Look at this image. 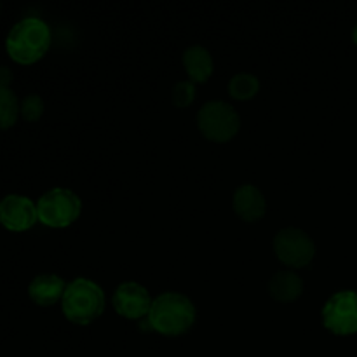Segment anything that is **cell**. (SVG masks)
I'll return each instance as SVG.
<instances>
[{
	"mask_svg": "<svg viewBox=\"0 0 357 357\" xmlns=\"http://www.w3.org/2000/svg\"><path fill=\"white\" fill-rule=\"evenodd\" d=\"M20 117V100L9 87H0V131L10 129Z\"/></svg>",
	"mask_w": 357,
	"mask_h": 357,
	"instance_id": "cell-15",
	"label": "cell"
},
{
	"mask_svg": "<svg viewBox=\"0 0 357 357\" xmlns=\"http://www.w3.org/2000/svg\"><path fill=\"white\" fill-rule=\"evenodd\" d=\"M199 131L206 139L229 143L241 129V117L236 108L225 101H208L197 114Z\"/></svg>",
	"mask_w": 357,
	"mask_h": 357,
	"instance_id": "cell-5",
	"label": "cell"
},
{
	"mask_svg": "<svg viewBox=\"0 0 357 357\" xmlns=\"http://www.w3.org/2000/svg\"><path fill=\"white\" fill-rule=\"evenodd\" d=\"M171 100L176 108H187L194 103L195 100V84L190 80H181L176 82L171 93Z\"/></svg>",
	"mask_w": 357,
	"mask_h": 357,
	"instance_id": "cell-17",
	"label": "cell"
},
{
	"mask_svg": "<svg viewBox=\"0 0 357 357\" xmlns=\"http://www.w3.org/2000/svg\"><path fill=\"white\" fill-rule=\"evenodd\" d=\"M66 282L59 275L42 274L33 278V281L28 286V296L33 303L40 307H51L63 300L65 295Z\"/></svg>",
	"mask_w": 357,
	"mask_h": 357,
	"instance_id": "cell-11",
	"label": "cell"
},
{
	"mask_svg": "<svg viewBox=\"0 0 357 357\" xmlns=\"http://www.w3.org/2000/svg\"><path fill=\"white\" fill-rule=\"evenodd\" d=\"M82 213V201L68 188H51L37 202L38 222L51 229L70 227Z\"/></svg>",
	"mask_w": 357,
	"mask_h": 357,
	"instance_id": "cell-4",
	"label": "cell"
},
{
	"mask_svg": "<svg viewBox=\"0 0 357 357\" xmlns=\"http://www.w3.org/2000/svg\"><path fill=\"white\" fill-rule=\"evenodd\" d=\"M260 91V80L251 73H237L229 82L230 98L237 101H250Z\"/></svg>",
	"mask_w": 357,
	"mask_h": 357,
	"instance_id": "cell-14",
	"label": "cell"
},
{
	"mask_svg": "<svg viewBox=\"0 0 357 357\" xmlns=\"http://www.w3.org/2000/svg\"><path fill=\"white\" fill-rule=\"evenodd\" d=\"M268 293L275 302L291 303L303 293V281L293 271H281L268 281Z\"/></svg>",
	"mask_w": 357,
	"mask_h": 357,
	"instance_id": "cell-12",
	"label": "cell"
},
{
	"mask_svg": "<svg viewBox=\"0 0 357 357\" xmlns=\"http://www.w3.org/2000/svg\"><path fill=\"white\" fill-rule=\"evenodd\" d=\"M152 302L150 293L138 282H122L112 296V305H114L115 312L131 321H138L149 316Z\"/></svg>",
	"mask_w": 357,
	"mask_h": 357,
	"instance_id": "cell-9",
	"label": "cell"
},
{
	"mask_svg": "<svg viewBox=\"0 0 357 357\" xmlns=\"http://www.w3.org/2000/svg\"><path fill=\"white\" fill-rule=\"evenodd\" d=\"M14 75L10 72V68L7 66H0V87H9V84L13 82Z\"/></svg>",
	"mask_w": 357,
	"mask_h": 357,
	"instance_id": "cell-18",
	"label": "cell"
},
{
	"mask_svg": "<svg viewBox=\"0 0 357 357\" xmlns=\"http://www.w3.org/2000/svg\"><path fill=\"white\" fill-rule=\"evenodd\" d=\"M107 307L105 293L96 282L86 278H77L66 286L61 300L63 316L73 324L87 326L96 321Z\"/></svg>",
	"mask_w": 357,
	"mask_h": 357,
	"instance_id": "cell-3",
	"label": "cell"
},
{
	"mask_svg": "<svg viewBox=\"0 0 357 357\" xmlns=\"http://www.w3.org/2000/svg\"><path fill=\"white\" fill-rule=\"evenodd\" d=\"M0 9H2V6H0Z\"/></svg>",
	"mask_w": 357,
	"mask_h": 357,
	"instance_id": "cell-20",
	"label": "cell"
},
{
	"mask_svg": "<svg viewBox=\"0 0 357 357\" xmlns=\"http://www.w3.org/2000/svg\"><path fill=\"white\" fill-rule=\"evenodd\" d=\"M183 66L194 84H204L215 70L211 52L202 45H190L183 52Z\"/></svg>",
	"mask_w": 357,
	"mask_h": 357,
	"instance_id": "cell-13",
	"label": "cell"
},
{
	"mask_svg": "<svg viewBox=\"0 0 357 357\" xmlns=\"http://www.w3.org/2000/svg\"><path fill=\"white\" fill-rule=\"evenodd\" d=\"M274 253L282 265L291 268L309 267L316 257V244L312 237L303 230L288 227L275 234Z\"/></svg>",
	"mask_w": 357,
	"mask_h": 357,
	"instance_id": "cell-6",
	"label": "cell"
},
{
	"mask_svg": "<svg viewBox=\"0 0 357 357\" xmlns=\"http://www.w3.org/2000/svg\"><path fill=\"white\" fill-rule=\"evenodd\" d=\"M352 42L357 45V24L354 26V30H352Z\"/></svg>",
	"mask_w": 357,
	"mask_h": 357,
	"instance_id": "cell-19",
	"label": "cell"
},
{
	"mask_svg": "<svg viewBox=\"0 0 357 357\" xmlns=\"http://www.w3.org/2000/svg\"><path fill=\"white\" fill-rule=\"evenodd\" d=\"M232 208L241 220L255 223L261 220L267 213V202L260 188L255 185H243L234 192Z\"/></svg>",
	"mask_w": 357,
	"mask_h": 357,
	"instance_id": "cell-10",
	"label": "cell"
},
{
	"mask_svg": "<svg viewBox=\"0 0 357 357\" xmlns=\"http://www.w3.org/2000/svg\"><path fill=\"white\" fill-rule=\"evenodd\" d=\"M38 222L37 204L20 194H9L0 201V223L10 232H26Z\"/></svg>",
	"mask_w": 357,
	"mask_h": 357,
	"instance_id": "cell-8",
	"label": "cell"
},
{
	"mask_svg": "<svg viewBox=\"0 0 357 357\" xmlns=\"http://www.w3.org/2000/svg\"><path fill=\"white\" fill-rule=\"evenodd\" d=\"M52 42L51 28L40 17H24L17 21L6 38V51L17 65H33L40 61Z\"/></svg>",
	"mask_w": 357,
	"mask_h": 357,
	"instance_id": "cell-2",
	"label": "cell"
},
{
	"mask_svg": "<svg viewBox=\"0 0 357 357\" xmlns=\"http://www.w3.org/2000/svg\"><path fill=\"white\" fill-rule=\"evenodd\" d=\"M20 115L26 122H37L44 115V101L38 94H28L20 103Z\"/></svg>",
	"mask_w": 357,
	"mask_h": 357,
	"instance_id": "cell-16",
	"label": "cell"
},
{
	"mask_svg": "<svg viewBox=\"0 0 357 357\" xmlns=\"http://www.w3.org/2000/svg\"><path fill=\"white\" fill-rule=\"evenodd\" d=\"M149 326L162 337H181L195 324L194 302L181 293H160L153 298L149 312Z\"/></svg>",
	"mask_w": 357,
	"mask_h": 357,
	"instance_id": "cell-1",
	"label": "cell"
},
{
	"mask_svg": "<svg viewBox=\"0 0 357 357\" xmlns=\"http://www.w3.org/2000/svg\"><path fill=\"white\" fill-rule=\"evenodd\" d=\"M323 324L328 331L338 337H349L357 333V291L344 289L338 291L324 303Z\"/></svg>",
	"mask_w": 357,
	"mask_h": 357,
	"instance_id": "cell-7",
	"label": "cell"
}]
</instances>
